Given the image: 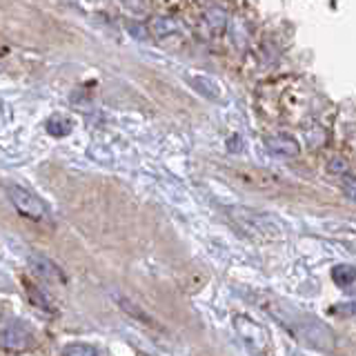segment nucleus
Masks as SVG:
<instances>
[{
  "label": "nucleus",
  "mask_w": 356,
  "mask_h": 356,
  "mask_svg": "<svg viewBox=\"0 0 356 356\" xmlns=\"http://www.w3.org/2000/svg\"><path fill=\"white\" fill-rule=\"evenodd\" d=\"M62 356H100L91 345L85 343H69L65 350H62Z\"/></svg>",
  "instance_id": "nucleus-11"
},
{
  "label": "nucleus",
  "mask_w": 356,
  "mask_h": 356,
  "mask_svg": "<svg viewBox=\"0 0 356 356\" xmlns=\"http://www.w3.org/2000/svg\"><path fill=\"white\" fill-rule=\"evenodd\" d=\"M189 83L194 85L196 91H200L203 96L207 98H212V100H218L221 98V85L216 83L214 78H209V76H189Z\"/></svg>",
  "instance_id": "nucleus-10"
},
{
  "label": "nucleus",
  "mask_w": 356,
  "mask_h": 356,
  "mask_svg": "<svg viewBox=\"0 0 356 356\" xmlns=\"http://www.w3.org/2000/svg\"><path fill=\"white\" fill-rule=\"evenodd\" d=\"M341 189H343V194L348 196L350 200H356V178L354 176H343Z\"/></svg>",
  "instance_id": "nucleus-13"
},
{
  "label": "nucleus",
  "mask_w": 356,
  "mask_h": 356,
  "mask_svg": "<svg viewBox=\"0 0 356 356\" xmlns=\"http://www.w3.org/2000/svg\"><path fill=\"white\" fill-rule=\"evenodd\" d=\"M34 345V330L23 321H16L0 332V348L21 352Z\"/></svg>",
  "instance_id": "nucleus-4"
},
{
  "label": "nucleus",
  "mask_w": 356,
  "mask_h": 356,
  "mask_svg": "<svg viewBox=\"0 0 356 356\" xmlns=\"http://www.w3.org/2000/svg\"><path fill=\"white\" fill-rule=\"evenodd\" d=\"M178 29L174 21H169V18H156V21L152 23V32L156 36H169Z\"/></svg>",
  "instance_id": "nucleus-12"
},
{
  "label": "nucleus",
  "mask_w": 356,
  "mask_h": 356,
  "mask_svg": "<svg viewBox=\"0 0 356 356\" xmlns=\"http://www.w3.org/2000/svg\"><path fill=\"white\" fill-rule=\"evenodd\" d=\"M234 218L243 225V230L250 234L270 236V232H272V218L263 216V214H254V212H248V209H236Z\"/></svg>",
  "instance_id": "nucleus-5"
},
{
  "label": "nucleus",
  "mask_w": 356,
  "mask_h": 356,
  "mask_svg": "<svg viewBox=\"0 0 356 356\" xmlns=\"http://www.w3.org/2000/svg\"><path fill=\"white\" fill-rule=\"evenodd\" d=\"M200 25H203V32L207 36H216L225 29L227 25V14L223 12L221 7H209L205 9V14L200 16Z\"/></svg>",
  "instance_id": "nucleus-8"
},
{
  "label": "nucleus",
  "mask_w": 356,
  "mask_h": 356,
  "mask_svg": "<svg viewBox=\"0 0 356 356\" xmlns=\"http://www.w3.org/2000/svg\"><path fill=\"white\" fill-rule=\"evenodd\" d=\"M7 196H9V200H12V205L25 218H29V221H34V223H43V225L54 223L49 205L45 203L43 198L36 196L34 191L25 189L21 185H7Z\"/></svg>",
  "instance_id": "nucleus-2"
},
{
  "label": "nucleus",
  "mask_w": 356,
  "mask_h": 356,
  "mask_svg": "<svg viewBox=\"0 0 356 356\" xmlns=\"http://www.w3.org/2000/svg\"><path fill=\"white\" fill-rule=\"evenodd\" d=\"M265 145H268V150H270L272 154H276V156H285V158L296 156V154L300 152L296 139H292V136H287V134L270 136V139L265 141Z\"/></svg>",
  "instance_id": "nucleus-7"
},
{
  "label": "nucleus",
  "mask_w": 356,
  "mask_h": 356,
  "mask_svg": "<svg viewBox=\"0 0 356 356\" xmlns=\"http://www.w3.org/2000/svg\"><path fill=\"white\" fill-rule=\"evenodd\" d=\"M332 314H339V316H356V300H350V303H341L332 307Z\"/></svg>",
  "instance_id": "nucleus-14"
},
{
  "label": "nucleus",
  "mask_w": 356,
  "mask_h": 356,
  "mask_svg": "<svg viewBox=\"0 0 356 356\" xmlns=\"http://www.w3.org/2000/svg\"><path fill=\"white\" fill-rule=\"evenodd\" d=\"M332 281L345 292V294H354L356 292V268H352V265L332 268Z\"/></svg>",
  "instance_id": "nucleus-9"
},
{
  "label": "nucleus",
  "mask_w": 356,
  "mask_h": 356,
  "mask_svg": "<svg viewBox=\"0 0 356 356\" xmlns=\"http://www.w3.org/2000/svg\"><path fill=\"white\" fill-rule=\"evenodd\" d=\"M268 309L283 327H287V330L296 336L298 341H303V343L312 345V348H316V350H323V352L334 350V345H336L334 332L325 323L316 321L314 316L303 314V312H298V309L287 307V305L268 307Z\"/></svg>",
  "instance_id": "nucleus-1"
},
{
  "label": "nucleus",
  "mask_w": 356,
  "mask_h": 356,
  "mask_svg": "<svg viewBox=\"0 0 356 356\" xmlns=\"http://www.w3.org/2000/svg\"><path fill=\"white\" fill-rule=\"evenodd\" d=\"M29 265L45 281H49V283H65V274H62L56 263H51L49 259L34 254V257H29Z\"/></svg>",
  "instance_id": "nucleus-6"
},
{
  "label": "nucleus",
  "mask_w": 356,
  "mask_h": 356,
  "mask_svg": "<svg viewBox=\"0 0 356 356\" xmlns=\"http://www.w3.org/2000/svg\"><path fill=\"white\" fill-rule=\"evenodd\" d=\"M234 327H236V332L241 334L243 343L248 345L254 354H259V356L268 354V350H270L268 332L263 330L259 323H254L252 318H248V316H236L234 318Z\"/></svg>",
  "instance_id": "nucleus-3"
}]
</instances>
